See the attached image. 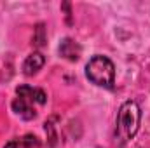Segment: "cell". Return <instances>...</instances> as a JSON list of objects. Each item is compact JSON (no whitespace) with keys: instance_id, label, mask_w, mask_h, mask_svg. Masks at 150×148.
Masks as SVG:
<instances>
[{"instance_id":"cell-6","label":"cell","mask_w":150,"mask_h":148,"mask_svg":"<svg viewBox=\"0 0 150 148\" xmlns=\"http://www.w3.org/2000/svg\"><path fill=\"white\" fill-rule=\"evenodd\" d=\"M44 63H45V58L40 54V52H32L26 59H25V63H23V73L28 75V77H32V75H35L44 66Z\"/></svg>"},{"instance_id":"cell-4","label":"cell","mask_w":150,"mask_h":148,"mask_svg":"<svg viewBox=\"0 0 150 148\" xmlns=\"http://www.w3.org/2000/svg\"><path fill=\"white\" fill-rule=\"evenodd\" d=\"M80 52H82V49H80V45L74 42L72 38H63L61 40V44H59V54L65 58V59H68V61H77L79 58H80Z\"/></svg>"},{"instance_id":"cell-7","label":"cell","mask_w":150,"mask_h":148,"mask_svg":"<svg viewBox=\"0 0 150 148\" xmlns=\"http://www.w3.org/2000/svg\"><path fill=\"white\" fill-rule=\"evenodd\" d=\"M33 45H35V47H44V45H45V30H44V25H42V23H38L37 26H35Z\"/></svg>"},{"instance_id":"cell-10","label":"cell","mask_w":150,"mask_h":148,"mask_svg":"<svg viewBox=\"0 0 150 148\" xmlns=\"http://www.w3.org/2000/svg\"><path fill=\"white\" fill-rule=\"evenodd\" d=\"M4 148H19V141H18V140H11L9 143H5Z\"/></svg>"},{"instance_id":"cell-9","label":"cell","mask_w":150,"mask_h":148,"mask_svg":"<svg viewBox=\"0 0 150 148\" xmlns=\"http://www.w3.org/2000/svg\"><path fill=\"white\" fill-rule=\"evenodd\" d=\"M45 132L49 134V145L54 147V145H56V132H54V125H52L51 120L45 122Z\"/></svg>"},{"instance_id":"cell-5","label":"cell","mask_w":150,"mask_h":148,"mask_svg":"<svg viewBox=\"0 0 150 148\" xmlns=\"http://www.w3.org/2000/svg\"><path fill=\"white\" fill-rule=\"evenodd\" d=\"M12 110H14L16 115H19V117L25 118V120H32V118L37 117V111L33 110L32 103L26 101V99H23V98H19V96L12 101Z\"/></svg>"},{"instance_id":"cell-8","label":"cell","mask_w":150,"mask_h":148,"mask_svg":"<svg viewBox=\"0 0 150 148\" xmlns=\"http://www.w3.org/2000/svg\"><path fill=\"white\" fill-rule=\"evenodd\" d=\"M21 143H23L25 148H38L40 147V141L37 140V136H33V134H26V136L21 140Z\"/></svg>"},{"instance_id":"cell-3","label":"cell","mask_w":150,"mask_h":148,"mask_svg":"<svg viewBox=\"0 0 150 148\" xmlns=\"http://www.w3.org/2000/svg\"><path fill=\"white\" fill-rule=\"evenodd\" d=\"M16 92H18L19 98H23V99H26V101H30V103L45 105V101H47V96H45V92H44L42 89H33V87H30V85H19V87L16 89Z\"/></svg>"},{"instance_id":"cell-1","label":"cell","mask_w":150,"mask_h":148,"mask_svg":"<svg viewBox=\"0 0 150 148\" xmlns=\"http://www.w3.org/2000/svg\"><path fill=\"white\" fill-rule=\"evenodd\" d=\"M142 120V110L136 101H126L117 113V138L120 143H126L134 138Z\"/></svg>"},{"instance_id":"cell-2","label":"cell","mask_w":150,"mask_h":148,"mask_svg":"<svg viewBox=\"0 0 150 148\" xmlns=\"http://www.w3.org/2000/svg\"><path fill=\"white\" fill-rule=\"evenodd\" d=\"M86 75L93 84L112 89L115 82V66L107 56H94L86 66Z\"/></svg>"}]
</instances>
